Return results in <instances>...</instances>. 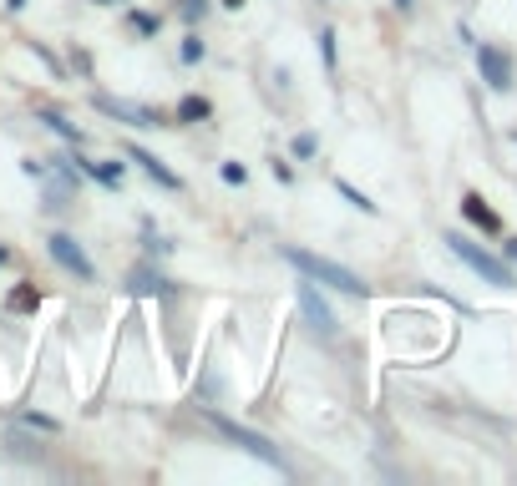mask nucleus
<instances>
[{
	"mask_svg": "<svg viewBox=\"0 0 517 486\" xmlns=\"http://www.w3.org/2000/svg\"><path fill=\"white\" fill-rule=\"evenodd\" d=\"M502 254H507V259L517 264V238H502Z\"/></svg>",
	"mask_w": 517,
	"mask_h": 486,
	"instance_id": "nucleus-28",
	"label": "nucleus"
},
{
	"mask_svg": "<svg viewBox=\"0 0 517 486\" xmlns=\"http://www.w3.org/2000/svg\"><path fill=\"white\" fill-rule=\"evenodd\" d=\"M203 421H208V426H213L218 436H224L229 446H239L244 456H254L259 466H269V471H279V476H294V466H289V461L279 456V446H274V441H264L259 431H249V426L229 421L224 411H213V405H203Z\"/></svg>",
	"mask_w": 517,
	"mask_h": 486,
	"instance_id": "nucleus-2",
	"label": "nucleus"
},
{
	"mask_svg": "<svg viewBox=\"0 0 517 486\" xmlns=\"http://www.w3.org/2000/svg\"><path fill=\"white\" fill-rule=\"evenodd\" d=\"M279 259H284L294 274H305L310 284L340 289V294H350V299H365V294H371V284H365L355 269H345V264H335V259H325V254H310V249H300V243H284Z\"/></svg>",
	"mask_w": 517,
	"mask_h": 486,
	"instance_id": "nucleus-1",
	"label": "nucleus"
},
{
	"mask_svg": "<svg viewBox=\"0 0 517 486\" xmlns=\"http://www.w3.org/2000/svg\"><path fill=\"white\" fill-rule=\"evenodd\" d=\"M36 309H41V289L36 284H16L6 294V314H36Z\"/></svg>",
	"mask_w": 517,
	"mask_h": 486,
	"instance_id": "nucleus-14",
	"label": "nucleus"
},
{
	"mask_svg": "<svg viewBox=\"0 0 517 486\" xmlns=\"http://www.w3.org/2000/svg\"><path fill=\"white\" fill-rule=\"evenodd\" d=\"M122 157H127V162H137V168H142L147 178H153L163 193H183V178L168 168V162H163L158 152H147V147H137V142H122Z\"/></svg>",
	"mask_w": 517,
	"mask_h": 486,
	"instance_id": "nucleus-7",
	"label": "nucleus"
},
{
	"mask_svg": "<svg viewBox=\"0 0 517 486\" xmlns=\"http://www.w3.org/2000/svg\"><path fill=\"white\" fill-rule=\"evenodd\" d=\"M92 107L112 122H127V127H173V112L163 107H147V102H117L107 92H92Z\"/></svg>",
	"mask_w": 517,
	"mask_h": 486,
	"instance_id": "nucleus-5",
	"label": "nucleus"
},
{
	"mask_svg": "<svg viewBox=\"0 0 517 486\" xmlns=\"http://www.w3.org/2000/svg\"><path fill=\"white\" fill-rule=\"evenodd\" d=\"M127 294H137V299H168V294H173V279H168L153 259H142V264L127 269Z\"/></svg>",
	"mask_w": 517,
	"mask_h": 486,
	"instance_id": "nucleus-8",
	"label": "nucleus"
},
{
	"mask_svg": "<svg viewBox=\"0 0 517 486\" xmlns=\"http://www.w3.org/2000/svg\"><path fill=\"white\" fill-rule=\"evenodd\" d=\"M36 122H46L61 142H71V147H87V132L77 127V122H66L61 112H51V107H36Z\"/></svg>",
	"mask_w": 517,
	"mask_h": 486,
	"instance_id": "nucleus-12",
	"label": "nucleus"
},
{
	"mask_svg": "<svg viewBox=\"0 0 517 486\" xmlns=\"http://www.w3.org/2000/svg\"><path fill=\"white\" fill-rule=\"evenodd\" d=\"M289 152H294V157H300V162H310V157L320 152V137H315V132H300V137H294V142H289Z\"/></svg>",
	"mask_w": 517,
	"mask_h": 486,
	"instance_id": "nucleus-22",
	"label": "nucleus"
},
{
	"mask_svg": "<svg viewBox=\"0 0 517 486\" xmlns=\"http://www.w3.org/2000/svg\"><path fill=\"white\" fill-rule=\"evenodd\" d=\"M46 254H51V264H56L61 274H71L77 284H97V264L87 259V249L77 243V233H51V238H46Z\"/></svg>",
	"mask_w": 517,
	"mask_h": 486,
	"instance_id": "nucleus-4",
	"label": "nucleus"
},
{
	"mask_svg": "<svg viewBox=\"0 0 517 486\" xmlns=\"http://www.w3.org/2000/svg\"><path fill=\"white\" fill-rule=\"evenodd\" d=\"M208 117H213V102L198 97V92H188V97L173 107V127H193V122H208Z\"/></svg>",
	"mask_w": 517,
	"mask_h": 486,
	"instance_id": "nucleus-13",
	"label": "nucleus"
},
{
	"mask_svg": "<svg viewBox=\"0 0 517 486\" xmlns=\"http://www.w3.org/2000/svg\"><path fill=\"white\" fill-rule=\"evenodd\" d=\"M127 26H132L137 36H158V26H163V16H153V11H132V16H127Z\"/></svg>",
	"mask_w": 517,
	"mask_h": 486,
	"instance_id": "nucleus-18",
	"label": "nucleus"
},
{
	"mask_svg": "<svg viewBox=\"0 0 517 486\" xmlns=\"http://www.w3.org/2000/svg\"><path fill=\"white\" fill-rule=\"evenodd\" d=\"M6 11H11V16H21V11H26V0H6Z\"/></svg>",
	"mask_w": 517,
	"mask_h": 486,
	"instance_id": "nucleus-30",
	"label": "nucleus"
},
{
	"mask_svg": "<svg viewBox=\"0 0 517 486\" xmlns=\"http://www.w3.org/2000/svg\"><path fill=\"white\" fill-rule=\"evenodd\" d=\"M97 6H117V0H97Z\"/></svg>",
	"mask_w": 517,
	"mask_h": 486,
	"instance_id": "nucleus-33",
	"label": "nucleus"
},
{
	"mask_svg": "<svg viewBox=\"0 0 517 486\" xmlns=\"http://www.w3.org/2000/svg\"><path fill=\"white\" fill-rule=\"evenodd\" d=\"M203 56H208L203 36H198V31H188V36H183V46H178V61H183V66H198Z\"/></svg>",
	"mask_w": 517,
	"mask_h": 486,
	"instance_id": "nucleus-16",
	"label": "nucleus"
},
{
	"mask_svg": "<svg viewBox=\"0 0 517 486\" xmlns=\"http://www.w3.org/2000/svg\"><path fill=\"white\" fill-rule=\"evenodd\" d=\"M142 243H147V254H153V259H168V254H173V243H168L163 233H153V223L142 228Z\"/></svg>",
	"mask_w": 517,
	"mask_h": 486,
	"instance_id": "nucleus-19",
	"label": "nucleus"
},
{
	"mask_svg": "<svg viewBox=\"0 0 517 486\" xmlns=\"http://www.w3.org/2000/svg\"><path fill=\"white\" fill-rule=\"evenodd\" d=\"M335 193H340V198H345V203H350V208H360V213H365V218H376V213H381V208H376V203H371V198H365V193H360V188H355V183H345V178H335Z\"/></svg>",
	"mask_w": 517,
	"mask_h": 486,
	"instance_id": "nucleus-15",
	"label": "nucleus"
},
{
	"mask_svg": "<svg viewBox=\"0 0 517 486\" xmlns=\"http://www.w3.org/2000/svg\"><path fill=\"white\" fill-rule=\"evenodd\" d=\"M208 11H213V0H178V16H183L188 26H203Z\"/></svg>",
	"mask_w": 517,
	"mask_h": 486,
	"instance_id": "nucleus-17",
	"label": "nucleus"
},
{
	"mask_svg": "<svg viewBox=\"0 0 517 486\" xmlns=\"http://www.w3.org/2000/svg\"><path fill=\"white\" fill-rule=\"evenodd\" d=\"M218 6H224V11H234V16H239V11L249 6V0H218Z\"/></svg>",
	"mask_w": 517,
	"mask_h": 486,
	"instance_id": "nucleus-29",
	"label": "nucleus"
},
{
	"mask_svg": "<svg viewBox=\"0 0 517 486\" xmlns=\"http://www.w3.org/2000/svg\"><path fill=\"white\" fill-rule=\"evenodd\" d=\"M320 56H325V71L335 76V66H340V56H335V26H320Z\"/></svg>",
	"mask_w": 517,
	"mask_h": 486,
	"instance_id": "nucleus-20",
	"label": "nucleus"
},
{
	"mask_svg": "<svg viewBox=\"0 0 517 486\" xmlns=\"http://www.w3.org/2000/svg\"><path fill=\"white\" fill-rule=\"evenodd\" d=\"M11 264V249H6V243H0V269H6Z\"/></svg>",
	"mask_w": 517,
	"mask_h": 486,
	"instance_id": "nucleus-31",
	"label": "nucleus"
},
{
	"mask_svg": "<svg viewBox=\"0 0 517 486\" xmlns=\"http://www.w3.org/2000/svg\"><path fill=\"white\" fill-rule=\"evenodd\" d=\"M218 178H224L229 188H244V183H249V168H244V162H218Z\"/></svg>",
	"mask_w": 517,
	"mask_h": 486,
	"instance_id": "nucleus-23",
	"label": "nucleus"
},
{
	"mask_svg": "<svg viewBox=\"0 0 517 486\" xmlns=\"http://www.w3.org/2000/svg\"><path fill=\"white\" fill-rule=\"evenodd\" d=\"M416 6V0H396V11H411Z\"/></svg>",
	"mask_w": 517,
	"mask_h": 486,
	"instance_id": "nucleus-32",
	"label": "nucleus"
},
{
	"mask_svg": "<svg viewBox=\"0 0 517 486\" xmlns=\"http://www.w3.org/2000/svg\"><path fill=\"white\" fill-rule=\"evenodd\" d=\"M71 66H77L82 76H92V56H87V51H71Z\"/></svg>",
	"mask_w": 517,
	"mask_h": 486,
	"instance_id": "nucleus-27",
	"label": "nucleus"
},
{
	"mask_svg": "<svg viewBox=\"0 0 517 486\" xmlns=\"http://www.w3.org/2000/svg\"><path fill=\"white\" fill-rule=\"evenodd\" d=\"M31 56H36V61H41V66H46L51 76H61V61H56V56H51V51H46L41 41H31Z\"/></svg>",
	"mask_w": 517,
	"mask_h": 486,
	"instance_id": "nucleus-25",
	"label": "nucleus"
},
{
	"mask_svg": "<svg viewBox=\"0 0 517 486\" xmlns=\"http://www.w3.org/2000/svg\"><path fill=\"white\" fill-rule=\"evenodd\" d=\"M441 243H447V249H452V254H457V259L477 274V279H487V284H497V289H512V284H517V279H512V269H507L497 254H487L482 243H472L467 233H447Z\"/></svg>",
	"mask_w": 517,
	"mask_h": 486,
	"instance_id": "nucleus-3",
	"label": "nucleus"
},
{
	"mask_svg": "<svg viewBox=\"0 0 517 486\" xmlns=\"http://www.w3.org/2000/svg\"><path fill=\"white\" fill-rule=\"evenodd\" d=\"M21 426L46 431V436H61V421H56V416H41V411H26V416H21Z\"/></svg>",
	"mask_w": 517,
	"mask_h": 486,
	"instance_id": "nucleus-21",
	"label": "nucleus"
},
{
	"mask_svg": "<svg viewBox=\"0 0 517 486\" xmlns=\"http://www.w3.org/2000/svg\"><path fill=\"white\" fill-rule=\"evenodd\" d=\"M462 218H467L472 228H482V233H502V218L482 203V193H462Z\"/></svg>",
	"mask_w": 517,
	"mask_h": 486,
	"instance_id": "nucleus-11",
	"label": "nucleus"
},
{
	"mask_svg": "<svg viewBox=\"0 0 517 486\" xmlns=\"http://www.w3.org/2000/svg\"><path fill=\"white\" fill-rule=\"evenodd\" d=\"M71 162H77V173H87L107 193H117L127 183V162H117V157H82V147H77V152H71Z\"/></svg>",
	"mask_w": 517,
	"mask_h": 486,
	"instance_id": "nucleus-9",
	"label": "nucleus"
},
{
	"mask_svg": "<svg viewBox=\"0 0 517 486\" xmlns=\"http://www.w3.org/2000/svg\"><path fill=\"white\" fill-rule=\"evenodd\" d=\"M294 299H300V314H305V324L320 335V340H335L340 335V319H335V309H330V299L300 274V289H294Z\"/></svg>",
	"mask_w": 517,
	"mask_h": 486,
	"instance_id": "nucleus-6",
	"label": "nucleus"
},
{
	"mask_svg": "<svg viewBox=\"0 0 517 486\" xmlns=\"http://www.w3.org/2000/svg\"><path fill=\"white\" fill-rule=\"evenodd\" d=\"M21 173H26V178H36V183H41V178H46V173H51V162H46V157H26V162H21Z\"/></svg>",
	"mask_w": 517,
	"mask_h": 486,
	"instance_id": "nucleus-24",
	"label": "nucleus"
},
{
	"mask_svg": "<svg viewBox=\"0 0 517 486\" xmlns=\"http://www.w3.org/2000/svg\"><path fill=\"white\" fill-rule=\"evenodd\" d=\"M477 71L492 92H512V56L497 46H477Z\"/></svg>",
	"mask_w": 517,
	"mask_h": 486,
	"instance_id": "nucleus-10",
	"label": "nucleus"
},
{
	"mask_svg": "<svg viewBox=\"0 0 517 486\" xmlns=\"http://www.w3.org/2000/svg\"><path fill=\"white\" fill-rule=\"evenodd\" d=\"M274 178H279V183H284V188H289V183H294V168H289V162H284V157H274Z\"/></svg>",
	"mask_w": 517,
	"mask_h": 486,
	"instance_id": "nucleus-26",
	"label": "nucleus"
}]
</instances>
